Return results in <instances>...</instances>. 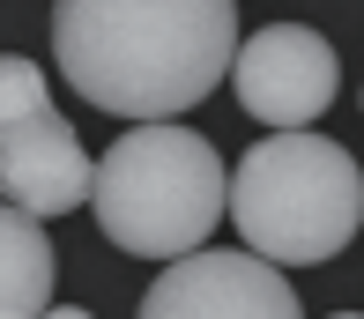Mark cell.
I'll list each match as a JSON object with an SVG mask.
<instances>
[{"label":"cell","mask_w":364,"mask_h":319,"mask_svg":"<svg viewBox=\"0 0 364 319\" xmlns=\"http://www.w3.org/2000/svg\"><path fill=\"white\" fill-rule=\"evenodd\" d=\"M60 75L112 119H178L230 75V0H53Z\"/></svg>","instance_id":"6da1fadb"},{"label":"cell","mask_w":364,"mask_h":319,"mask_svg":"<svg viewBox=\"0 0 364 319\" xmlns=\"http://www.w3.org/2000/svg\"><path fill=\"white\" fill-rule=\"evenodd\" d=\"M223 215L238 223L245 253L275 267H327L364 223V171L327 134L275 126V141H253L238 156Z\"/></svg>","instance_id":"7a4b0ae2"},{"label":"cell","mask_w":364,"mask_h":319,"mask_svg":"<svg viewBox=\"0 0 364 319\" xmlns=\"http://www.w3.org/2000/svg\"><path fill=\"white\" fill-rule=\"evenodd\" d=\"M223 156L178 119H134V134L90 163V208L119 253L178 260L223 223Z\"/></svg>","instance_id":"3957f363"},{"label":"cell","mask_w":364,"mask_h":319,"mask_svg":"<svg viewBox=\"0 0 364 319\" xmlns=\"http://www.w3.org/2000/svg\"><path fill=\"white\" fill-rule=\"evenodd\" d=\"M230 82H238V104L260 126H312L335 104V45L305 23H268L230 53Z\"/></svg>","instance_id":"277c9868"},{"label":"cell","mask_w":364,"mask_h":319,"mask_svg":"<svg viewBox=\"0 0 364 319\" xmlns=\"http://www.w3.org/2000/svg\"><path fill=\"white\" fill-rule=\"evenodd\" d=\"M149 319H297L290 275L260 253H178L141 297Z\"/></svg>","instance_id":"5b68a950"},{"label":"cell","mask_w":364,"mask_h":319,"mask_svg":"<svg viewBox=\"0 0 364 319\" xmlns=\"http://www.w3.org/2000/svg\"><path fill=\"white\" fill-rule=\"evenodd\" d=\"M0 200L30 208L38 223L90 200V148L53 104L23 112V119H0Z\"/></svg>","instance_id":"8992f818"},{"label":"cell","mask_w":364,"mask_h":319,"mask_svg":"<svg viewBox=\"0 0 364 319\" xmlns=\"http://www.w3.org/2000/svg\"><path fill=\"white\" fill-rule=\"evenodd\" d=\"M53 238L30 208L0 200V319H30L53 305Z\"/></svg>","instance_id":"52a82bcc"},{"label":"cell","mask_w":364,"mask_h":319,"mask_svg":"<svg viewBox=\"0 0 364 319\" xmlns=\"http://www.w3.org/2000/svg\"><path fill=\"white\" fill-rule=\"evenodd\" d=\"M38 104H53V97H45V67L8 53L0 60V119H23V112H38Z\"/></svg>","instance_id":"ba28073f"}]
</instances>
